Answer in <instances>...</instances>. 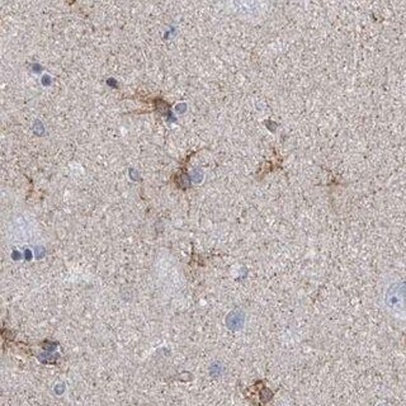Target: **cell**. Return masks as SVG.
I'll use <instances>...</instances> for the list:
<instances>
[{
	"label": "cell",
	"mask_w": 406,
	"mask_h": 406,
	"mask_svg": "<svg viewBox=\"0 0 406 406\" xmlns=\"http://www.w3.org/2000/svg\"><path fill=\"white\" fill-rule=\"evenodd\" d=\"M385 306L394 317H406V282L400 281L391 284L385 292Z\"/></svg>",
	"instance_id": "cell-1"
},
{
	"label": "cell",
	"mask_w": 406,
	"mask_h": 406,
	"mask_svg": "<svg viewBox=\"0 0 406 406\" xmlns=\"http://www.w3.org/2000/svg\"><path fill=\"white\" fill-rule=\"evenodd\" d=\"M228 324L230 328L236 329V328H240L243 324V317L239 315V314H231L228 319Z\"/></svg>",
	"instance_id": "cell-2"
}]
</instances>
